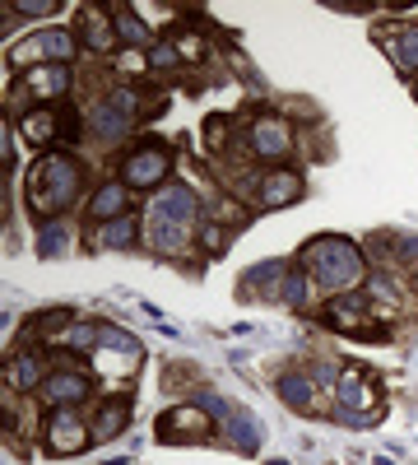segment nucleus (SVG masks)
I'll list each match as a JSON object with an SVG mask.
<instances>
[{
  "label": "nucleus",
  "mask_w": 418,
  "mask_h": 465,
  "mask_svg": "<svg viewBox=\"0 0 418 465\" xmlns=\"http://www.w3.org/2000/svg\"><path fill=\"white\" fill-rule=\"evenodd\" d=\"M284 303H307V280L302 275H289V284H284Z\"/></svg>",
  "instance_id": "27"
},
{
  "label": "nucleus",
  "mask_w": 418,
  "mask_h": 465,
  "mask_svg": "<svg viewBox=\"0 0 418 465\" xmlns=\"http://www.w3.org/2000/svg\"><path fill=\"white\" fill-rule=\"evenodd\" d=\"M270 465H289V461H270Z\"/></svg>",
  "instance_id": "30"
},
{
  "label": "nucleus",
  "mask_w": 418,
  "mask_h": 465,
  "mask_svg": "<svg viewBox=\"0 0 418 465\" xmlns=\"http://www.w3.org/2000/svg\"><path fill=\"white\" fill-rule=\"evenodd\" d=\"M93 219H121L126 214V182H111V186H102V191H93Z\"/></svg>",
  "instance_id": "16"
},
{
  "label": "nucleus",
  "mask_w": 418,
  "mask_h": 465,
  "mask_svg": "<svg viewBox=\"0 0 418 465\" xmlns=\"http://www.w3.org/2000/svg\"><path fill=\"white\" fill-rule=\"evenodd\" d=\"M14 372H19V381H23V387H33V381H38V359H33V353H23Z\"/></svg>",
  "instance_id": "28"
},
{
  "label": "nucleus",
  "mask_w": 418,
  "mask_h": 465,
  "mask_svg": "<svg viewBox=\"0 0 418 465\" xmlns=\"http://www.w3.org/2000/svg\"><path fill=\"white\" fill-rule=\"evenodd\" d=\"M167 168H173V158H167L163 145H145L135 149L126 163H121V182L126 186H158L167 177Z\"/></svg>",
  "instance_id": "7"
},
{
  "label": "nucleus",
  "mask_w": 418,
  "mask_h": 465,
  "mask_svg": "<svg viewBox=\"0 0 418 465\" xmlns=\"http://www.w3.org/2000/svg\"><path fill=\"white\" fill-rule=\"evenodd\" d=\"M75 57V38L61 33V29H51V33H38V38H28L10 51V61L14 66H66Z\"/></svg>",
  "instance_id": "5"
},
{
  "label": "nucleus",
  "mask_w": 418,
  "mask_h": 465,
  "mask_svg": "<svg viewBox=\"0 0 418 465\" xmlns=\"http://www.w3.org/2000/svg\"><path fill=\"white\" fill-rule=\"evenodd\" d=\"M205 247H209V252H223V247H228V233H223V228H205Z\"/></svg>",
  "instance_id": "29"
},
{
  "label": "nucleus",
  "mask_w": 418,
  "mask_h": 465,
  "mask_svg": "<svg viewBox=\"0 0 418 465\" xmlns=\"http://www.w3.org/2000/svg\"><path fill=\"white\" fill-rule=\"evenodd\" d=\"M111 38H117V33H111V23H107V19H98V14L84 19V42H89L93 51H107V47H111Z\"/></svg>",
  "instance_id": "21"
},
{
  "label": "nucleus",
  "mask_w": 418,
  "mask_h": 465,
  "mask_svg": "<svg viewBox=\"0 0 418 465\" xmlns=\"http://www.w3.org/2000/svg\"><path fill=\"white\" fill-rule=\"evenodd\" d=\"M205 405L214 409L223 424H228V437H233L242 452H256V443H261V424H256V419H251V415H233V409L223 405V400H205Z\"/></svg>",
  "instance_id": "13"
},
{
  "label": "nucleus",
  "mask_w": 418,
  "mask_h": 465,
  "mask_svg": "<svg viewBox=\"0 0 418 465\" xmlns=\"http://www.w3.org/2000/svg\"><path fill=\"white\" fill-rule=\"evenodd\" d=\"M93 340H98L93 326H70V331H66V344H75V349H89Z\"/></svg>",
  "instance_id": "26"
},
{
  "label": "nucleus",
  "mask_w": 418,
  "mask_h": 465,
  "mask_svg": "<svg viewBox=\"0 0 418 465\" xmlns=\"http://www.w3.org/2000/svg\"><path fill=\"white\" fill-rule=\"evenodd\" d=\"M79 177H84V168H79L70 154H47V158H38L33 173H28V210L42 214V219L61 214V210L75 201Z\"/></svg>",
  "instance_id": "1"
},
{
  "label": "nucleus",
  "mask_w": 418,
  "mask_h": 465,
  "mask_svg": "<svg viewBox=\"0 0 418 465\" xmlns=\"http://www.w3.org/2000/svg\"><path fill=\"white\" fill-rule=\"evenodd\" d=\"M117 33H121L126 42H135V47H145V42H149V29H145V23H139L130 10H121V14H117Z\"/></svg>",
  "instance_id": "23"
},
{
  "label": "nucleus",
  "mask_w": 418,
  "mask_h": 465,
  "mask_svg": "<svg viewBox=\"0 0 418 465\" xmlns=\"http://www.w3.org/2000/svg\"><path fill=\"white\" fill-rule=\"evenodd\" d=\"M126 419H130V405H126V400L102 405V415H98V437H117V433L126 428Z\"/></svg>",
  "instance_id": "19"
},
{
  "label": "nucleus",
  "mask_w": 418,
  "mask_h": 465,
  "mask_svg": "<svg viewBox=\"0 0 418 465\" xmlns=\"http://www.w3.org/2000/svg\"><path fill=\"white\" fill-rule=\"evenodd\" d=\"M23 89L56 103V98L70 89V66H33V70L23 75Z\"/></svg>",
  "instance_id": "12"
},
{
  "label": "nucleus",
  "mask_w": 418,
  "mask_h": 465,
  "mask_svg": "<svg viewBox=\"0 0 418 465\" xmlns=\"http://www.w3.org/2000/svg\"><path fill=\"white\" fill-rule=\"evenodd\" d=\"M10 10H14V14H56L61 5H56V0H14Z\"/></svg>",
  "instance_id": "24"
},
{
  "label": "nucleus",
  "mask_w": 418,
  "mask_h": 465,
  "mask_svg": "<svg viewBox=\"0 0 418 465\" xmlns=\"http://www.w3.org/2000/svg\"><path fill=\"white\" fill-rule=\"evenodd\" d=\"M89 447V433H84V424L70 415V409H56V415L47 419V452L51 456H75Z\"/></svg>",
  "instance_id": "8"
},
{
  "label": "nucleus",
  "mask_w": 418,
  "mask_h": 465,
  "mask_svg": "<svg viewBox=\"0 0 418 465\" xmlns=\"http://www.w3.org/2000/svg\"><path fill=\"white\" fill-rule=\"evenodd\" d=\"M298 191H302V182H298L293 168L270 173V177H261V205H265V210H279V205H289Z\"/></svg>",
  "instance_id": "14"
},
{
  "label": "nucleus",
  "mask_w": 418,
  "mask_h": 465,
  "mask_svg": "<svg viewBox=\"0 0 418 465\" xmlns=\"http://www.w3.org/2000/svg\"><path fill=\"white\" fill-rule=\"evenodd\" d=\"M149 66H154V70H173V66H177V47L158 42V47L149 51Z\"/></svg>",
  "instance_id": "25"
},
{
  "label": "nucleus",
  "mask_w": 418,
  "mask_h": 465,
  "mask_svg": "<svg viewBox=\"0 0 418 465\" xmlns=\"http://www.w3.org/2000/svg\"><path fill=\"white\" fill-rule=\"evenodd\" d=\"M23 140L28 145H38V149H47V145H61V140H75V107H66V103H47V107H33L23 121Z\"/></svg>",
  "instance_id": "4"
},
{
  "label": "nucleus",
  "mask_w": 418,
  "mask_h": 465,
  "mask_svg": "<svg viewBox=\"0 0 418 465\" xmlns=\"http://www.w3.org/2000/svg\"><path fill=\"white\" fill-rule=\"evenodd\" d=\"M358 317H368V298H362L358 289L353 293H334L325 303V321L334 326V331H349V335H368L358 326Z\"/></svg>",
  "instance_id": "11"
},
{
  "label": "nucleus",
  "mask_w": 418,
  "mask_h": 465,
  "mask_svg": "<svg viewBox=\"0 0 418 465\" xmlns=\"http://www.w3.org/2000/svg\"><path fill=\"white\" fill-rule=\"evenodd\" d=\"M42 396L56 400V405H75V400L89 396V377H84V372H56V377H47Z\"/></svg>",
  "instance_id": "15"
},
{
  "label": "nucleus",
  "mask_w": 418,
  "mask_h": 465,
  "mask_svg": "<svg viewBox=\"0 0 418 465\" xmlns=\"http://www.w3.org/2000/svg\"><path fill=\"white\" fill-rule=\"evenodd\" d=\"M302 261L312 270V280H321L330 293H353V284L362 280V256L344 237H316Z\"/></svg>",
  "instance_id": "3"
},
{
  "label": "nucleus",
  "mask_w": 418,
  "mask_h": 465,
  "mask_svg": "<svg viewBox=\"0 0 418 465\" xmlns=\"http://www.w3.org/2000/svg\"><path fill=\"white\" fill-rule=\"evenodd\" d=\"M130 237H135V219H111V224H102V233H98L102 247H126Z\"/></svg>",
  "instance_id": "22"
},
{
  "label": "nucleus",
  "mask_w": 418,
  "mask_h": 465,
  "mask_svg": "<svg viewBox=\"0 0 418 465\" xmlns=\"http://www.w3.org/2000/svg\"><path fill=\"white\" fill-rule=\"evenodd\" d=\"M396 66L400 70H418V23H409V29H400V38H396Z\"/></svg>",
  "instance_id": "18"
},
{
  "label": "nucleus",
  "mask_w": 418,
  "mask_h": 465,
  "mask_svg": "<svg viewBox=\"0 0 418 465\" xmlns=\"http://www.w3.org/2000/svg\"><path fill=\"white\" fill-rule=\"evenodd\" d=\"M158 437L163 443H205L209 437V415L205 409H173L158 419Z\"/></svg>",
  "instance_id": "9"
},
{
  "label": "nucleus",
  "mask_w": 418,
  "mask_h": 465,
  "mask_svg": "<svg viewBox=\"0 0 418 465\" xmlns=\"http://www.w3.org/2000/svg\"><path fill=\"white\" fill-rule=\"evenodd\" d=\"M246 140H251V149H256L261 158H284L293 149V130L284 121H274V117H261L256 126H251Z\"/></svg>",
  "instance_id": "10"
},
{
  "label": "nucleus",
  "mask_w": 418,
  "mask_h": 465,
  "mask_svg": "<svg viewBox=\"0 0 418 465\" xmlns=\"http://www.w3.org/2000/svg\"><path fill=\"white\" fill-rule=\"evenodd\" d=\"M340 405L344 409H368V405H377V387H372V381H362V377H349L340 387Z\"/></svg>",
  "instance_id": "17"
},
{
  "label": "nucleus",
  "mask_w": 418,
  "mask_h": 465,
  "mask_svg": "<svg viewBox=\"0 0 418 465\" xmlns=\"http://www.w3.org/2000/svg\"><path fill=\"white\" fill-rule=\"evenodd\" d=\"M279 396H284L293 409H312V387H307V377H284L279 381Z\"/></svg>",
  "instance_id": "20"
},
{
  "label": "nucleus",
  "mask_w": 418,
  "mask_h": 465,
  "mask_svg": "<svg viewBox=\"0 0 418 465\" xmlns=\"http://www.w3.org/2000/svg\"><path fill=\"white\" fill-rule=\"evenodd\" d=\"M135 112H139L135 94H130V89H117V94H107V98L93 107V130L102 135V140H121V135L130 130V121H135Z\"/></svg>",
  "instance_id": "6"
},
{
  "label": "nucleus",
  "mask_w": 418,
  "mask_h": 465,
  "mask_svg": "<svg viewBox=\"0 0 418 465\" xmlns=\"http://www.w3.org/2000/svg\"><path fill=\"white\" fill-rule=\"evenodd\" d=\"M195 210H200V201H195L191 186H163L154 205H149V237L158 242L163 252H177L186 242V228L195 224Z\"/></svg>",
  "instance_id": "2"
}]
</instances>
